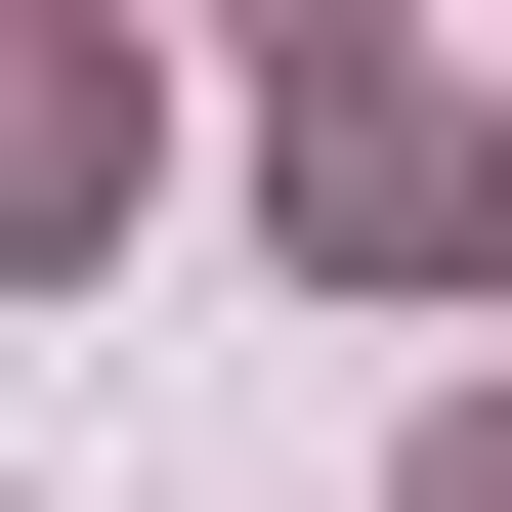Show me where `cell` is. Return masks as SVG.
<instances>
[{"instance_id": "1", "label": "cell", "mask_w": 512, "mask_h": 512, "mask_svg": "<svg viewBox=\"0 0 512 512\" xmlns=\"http://www.w3.org/2000/svg\"><path fill=\"white\" fill-rule=\"evenodd\" d=\"M128 214V43H0V256H86Z\"/></svg>"}, {"instance_id": "2", "label": "cell", "mask_w": 512, "mask_h": 512, "mask_svg": "<svg viewBox=\"0 0 512 512\" xmlns=\"http://www.w3.org/2000/svg\"><path fill=\"white\" fill-rule=\"evenodd\" d=\"M427 512H512V384H470V427H427Z\"/></svg>"}]
</instances>
